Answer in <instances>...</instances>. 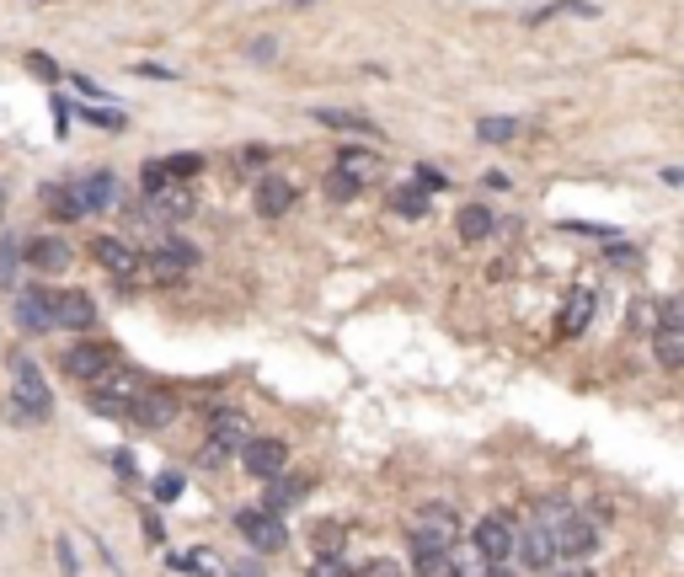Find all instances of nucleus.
I'll use <instances>...</instances> for the list:
<instances>
[{
  "label": "nucleus",
  "instance_id": "1",
  "mask_svg": "<svg viewBox=\"0 0 684 577\" xmlns=\"http://www.w3.org/2000/svg\"><path fill=\"white\" fill-rule=\"evenodd\" d=\"M49 412H54V396H49V385H43L38 364L17 358V380H11V396H6V423L33 428V423H49Z\"/></svg>",
  "mask_w": 684,
  "mask_h": 577
},
{
  "label": "nucleus",
  "instance_id": "2",
  "mask_svg": "<svg viewBox=\"0 0 684 577\" xmlns=\"http://www.w3.org/2000/svg\"><path fill=\"white\" fill-rule=\"evenodd\" d=\"M139 391H145V380H139L134 369H107L97 374V380H86V401H91V412L107 417V423H123L129 417V407L139 401Z\"/></svg>",
  "mask_w": 684,
  "mask_h": 577
},
{
  "label": "nucleus",
  "instance_id": "3",
  "mask_svg": "<svg viewBox=\"0 0 684 577\" xmlns=\"http://www.w3.org/2000/svg\"><path fill=\"white\" fill-rule=\"evenodd\" d=\"M198 268V252L188 241H161V246H150V252H139V268H134V284H155V289H166V284H177V278H188Z\"/></svg>",
  "mask_w": 684,
  "mask_h": 577
},
{
  "label": "nucleus",
  "instance_id": "4",
  "mask_svg": "<svg viewBox=\"0 0 684 577\" xmlns=\"http://www.w3.org/2000/svg\"><path fill=\"white\" fill-rule=\"evenodd\" d=\"M460 545V519L449 503H428L412 524V551H455Z\"/></svg>",
  "mask_w": 684,
  "mask_h": 577
},
{
  "label": "nucleus",
  "instance_id": "5",
  "mask_svg": "<svg viewBox=\"0 0 684 577\" xmlns=\"http://www.w3.org/2000/svg\"><path fill=\"white\" fill-rule=\"evenodd\" d=\"M551 545L562 561H583L599 551V519H588V513H562V519L551 524Z\"/></svg>",
  "mask_w": 684,
  "mask_h": 577
},
{
  "label": "nucleus",
  "instance_id": "6",
  "mask_svg": "<svg viewBox=\"0 0 684 577\" xmlns=\"http://www.w3.org/2000/svg\"><path fill=\"white\" fill-rule=\"evenodd\" d=\"M652 353H658V364L668 374L684 369V316H679V300H663L658 305V321H652Z\"/></svg>",
  "mask_w": 684,
  "mask_h": 577
},
{
  "label": "nucleus",
  "instance_id": "7",
  "mask_svg": "<svg viewBox=\"0 0 684 577\" xmlns=\"http://www.w3.org/2000/svg\"><path fill=\"white\" fill-rule=\"evenodd\" d=\"M59 369L70 374V380H97V374H107V369H118V348L113 342H75V348H65V358H59Z\"/></svg>",
  "mask_w": 684,
  "mask_h": 577
},
{
  "label": "nucleus",
  "instance_id": "8",
  "mask_svg": "<svg viewBox=\"0 0 684 577\" xmlns=\"http://www.w3.org/2000/svg\"><path fill=\"white\" fill-rule=\"evenodd\" d=\"M49 321L65 332H91L97 326V300L86 289H49Z\"/></svg>",
  "mask_w": 684,
  "mask_h": 577
},
{
  "label": "nucleus",
  "instance_id": "9",
  "mask_svg": "<svg viewBox=\"0 0 684 577\" xmlns=\"http://www.w3.org/2000/svg\"><path fill=\"white\" fill-rule=\"evenodd\" d=\"M241 465H246V476H257V481H273V476H284L289 471V444L284 439H246L241 444Z\"/></svg>",
  "mask_w": 684,
  "mask_h": 577
},
{
  "label": "nucleus",
  "instance_id": "10",
  "mask_svg": "<svg viewBox=\"0 0 684 577\" xmlns=\"http://www.w3.org/2000/svg\"><path fill=\"white\" fill-rule=\"evenodd\" d=\"M236 529L246 535V545H257V551H284V545H289L284 519H278V513H268V508H246V513H236Z\"/></svg>",
  "mask_w": 684,
  "mask_h": 577
},
{
  "label": "nucleus",
  "instance_id": "11",
  "mask_svg": "<svg viewBox=\"0 0 684 577\" xmlns=\"http://www.w3.org/2000/svg\"><path fill=\"white\" fill-rule=\"evenodd\" d=\"M471 545H476V551L492 561V567H503V561H513V524H508V513H487V519L476 524Z\"/></svg>",
  "mask_w": 684,
  "mask_h": 577
},
{
  "label": "nucleus",
  "instance_id": "12",
  "mask_svg": "<svg viewBox=\"0 0 684 577\" xmlns=\"http://www.w3.org/2000/svg\"><path fill=\"white\" fill-rule=\"evenodd\" d=\"M22 262L43 278H59V273H70L75 252H70V241H59V236H38V241L22 246Z\"/></svg>",
  "mask_w": 684,
  "mask_h": 577
},
{
  "label": "nucleus",
  "instance_id": "13",
  "mask_svg": "<svg viewBox=\"0 0 684 577\" xmlns=\"http://www.w3.org/2000/svg\"><path fill=\"white\" fill-rule=\"evenodd\" d=\"M171 417H177V396L171 391H139V401L129 407V417H123V423H134V428H145V433H155V428H166Z\"/></svg>",
  "mask_w": 684,
  "mask_h": 577
},
{
  "label": "nucleus",
  "instance_id": "14",
  "mask_svg": "<svg viewBox=\"0 0 684 577\" xmlns=\"http://www.w3.org/2000/svg\"><path fill=\"white\" fill-rule=\"evenodd\" d=\"M91 257H97V262H102V268L118 278L123 289L134 284V268H139V246H123L118 236H97V241H91Z\"/></svg>",
  "mask_w": 684,
  "mask_h": 577
},
{
  "label": "nucleus",
  "instance_id": "15",
  "mask_svg": "<svg viewBox=\"0 0 684 577\" xmlns=\"http://www.w3.org/2000/svg\"><path fill=\"white\" fill-rule=\"evenodd\" d=\"M70 187H75V204H81L86 214H102V209L118 204V177L113 171H91V177L70 182Z\"/></svg>",
  "mask_w": 684,
  "mask_h": 577
},
{
  "label": "nucleus",
  "instance_id": "16",
  "mask_svg": "<svg viewBox=\"0 0 684 577\" xmlns=\"http://www.w3.org/2000/svg\"><path fill=\"white\" fill-rule=\"evenodd\" d=\"M513 556L524 561L530 572H546L551 561H556V545H551V524H535V529H524V535H513Z\"/></svg>",
  "mask_w": 684,
  "mask_h": 577
},
{
  "label": "nucleus",
  "instance_id": "17",
  "mask_svg": "<svg viewBox=\"0 0 684 577\" xmlns=\"http://www.w3.org/2000/svg\"><path fill=\"white\" fill-rule=\"evenodd\" d=\"M246 439H252V423H246V412L225 407V412H214V417H209V444H214V449L236 455V449H241Z\"/></svg>",
  "mask_w": 684,
  "mask_h": 577
},
{
  "label": "nucleus",
  "instance_id": "18",
  "mask_svg": "<svg viewBox=\"0 0 684 577\" xmlns=\"http://www.w3.org/2000/svg\"><path fill=\"white\" fill-rule=\"evenodd\" d=\"M294 198H300V193H294L289 177H257V187H252V204H257L262 220H278V214H289Z\"/></svg>",
  "mask_w": 684,
  "mask_h": 577
},
{
  "label": "nucleus",
  "instance_id": "19",
  "mask_svg": "<svg viewBox=\"0 0 684 577\" xmlns=\"http://www.w3.org/2000/svg\"><path fill=\"white\" fill-rule=\"evenodd\" d=\"M594 310H599L594 289H572L567 305H562V316H556V332H562V337H583L588 321H594Z\"/></svg>",
  "mask_w": 684,
  "mask_h": 577
},
{
  "label": "nucleus",
  "instance_id": "20",
  "mask_svg": "<svg viewBox=\"0 0 684 577\" xmlns=\"http://www.w3.org/2000/svg\"><path fill=\"white\" fill-rule=\"evenodd\" d=\"M17 321H22V332H49V289L33 284V289H17Z\"/></svg>",
  "mask_w": 684,
  "mask_h": 577
},
{
  "label": "nucleus",
  "instance_id": "21",
  "mask_svg": "<svg viewBox=\"0 0 684 577\" xmlns=\"http://www.w3.org/2000/svg\"><path fill=\"white\" fill-rule=\"evenodd\" d=\"M332 171H342V177H353L359 187H369V182H375L380 171H385V161H380L375 150H359V145H348V150L337 155V166H332Z\"/></svg>",
  "mask_w": 684,
  "mask_h": 577
},
{
  "label": "nucleus",
  "instance_id": "22",
  "mask_svg": "<svg viewBox=\"0 0 684 577\" xmlns=\"http://www.w3.org/2000/svg\"><path fill=\"white\" fill-rule=\"evenodd\" d=\"M556 17H578V22H594V17H599V6H594V0H551V6L530 11V27H540V22H556Z\"/></svg>",
  "mask_w": 684,
  "mask_h": 577
},
{
  "label": "nucleus",
  "instance_id": "23",
  "mask_svg": "<svg viewBox=\"0 0 684 577\" xmlns=\"http://www.w3.org/2000/svg\"><path fill=\"white\" fill-rule=\"evenodd\" d=\"M43 204H49L54 220H86V209L75 204V187H65V182H49V187H43Z\"/></svg>",
  "mask_w": 684,
  "mask_h": 577
},
{
  "label": "nucleus",
  "instance_id": "24",
  "mask_svg": "<svg viewBox=\"0 0 684 577\" xmlns=\"http://www.w3.org/2000/svg\"><path fill=\"white\" fill-rule=\"evenodd\" d=\"M455 230H460V241H487L492 236V209L487 204H465Z\"/></svg>",
  "mask_w": 684,
  "mask_h": 577
},
{
  "label": "nucleus",
  "instance_id": "25",
  "mask_svg": "<svg viewBox=\"0 0 684 577\" xmlns=\"http://www.w3.org/2000/svg\"><path fill=\"white\" fill-rule=\"evenodd\" d=\"M391 209L401 214V220H423V214L433 209V204H428V187H417V182L396 187V193H391Z\"/></svg>",
  "mask_w": 684,
  "mask_h": 577
},
{
  "label": "nucleus",
  "instance_id": "26",
  "mask_svg": "<svg viewBox=\"0 0 684 577\" xmlns=\"http://www.w3.org/2000/svg\"><path fill=\"white\" fill-rule=\"evenodd\" d=\"M519 134H524L519 118H481V123H476V139H481V145H508V139H519Z\"/></svg>",
  "mask_w": 684,
  "mask_h": 577
},
{
  "label": "nucleus",
  "instance_id": "27",
  "mask_svg": "<svg viewBox=\"0 0 684 577\" xmlns=\"http://www.w3.org/2000/svg\"><path fill=\"white\" fill-rule=\"evenodd\" d=\"M17 262H22V241L0 236V289L6 294H17Z\"/></svg>",
  "mask_w": 684,
  "mask_h": 577
},
{
  "label": "nucleus",
  "instance_id": "28",
  "mask_svg": "<svg viewBox=\"0 0 684 577\" xmlns=\"http://www.w3.org/2000/svg\"><path fill=\"white\" fill-rule=\"evenodd\" d=\"M316 123H326V129H348V134H369V118L364 113H342V107H316L310 113Z\"/></svg>",
  "mask_w": 684,
  "mask_h": 577
},
{
  "label": "nucleus",
  "instance_id": "29",
  "mask_svg": "<svg viewBox=\"0 0 684 577\" xmlns=\"http://www.w3.org/2000/svg\"><path fill=\"white\" fill-rule=\"evenodd\" d=\"M305 497V481H289V476H273V487H268V513H284L294 508Z\"/></svg>",
  "mask_w": 684,
  "mask_h": 577
},
{
  "label": "nucleus",
  "instance_id": "30",
  "mask_svg": "<svg viewBox=\"0 0 684 577\" xmlns=\"http://www.w3.org/2000/svg\"><path fill=\"white\" fill-rule=\"evenodd\" d=\"M455 577H503V567H492V561L481 556L476 545H465L460 561H455Z\"/></svg>",
  "mask_w": 684,
  "mask_h": 577
},
{
  "label": "nucleus",
  "instance_id": "31",
  "mask_svg": "<svg viewBox=\"0 0 684 577\" xmlns=\"http://www.w3.org/2000/svg\"><path fill=\"white\" fill-rule=\"evenodd\" d=\"M412 561H417V577H455L449 551H412Z\"/></svg>",
  "mask_w": 684,
  "mask_h": 577
},
{
  "label": "nucleus",
  "instance_id": "32",
  "mask_svg": "<svg viewBox=\"0 0 684 577\" xmlns=\"http://www.w3.org/2000/svg\"><path fill=\"white\" fill-rule=\"evenodd\" d=\"M166 177L171 182H182V177H198V171H204V155H193V150H182V155H166Z\"/></svg>",
  "mask_w": 684,
  "mask_h": 577
},
{
  "label": "nucleus",
  "instance_id": "33",
  "mask_svg": "<svg viewBox=\"0 0 684 577\" xmlns=\"http://www.w3.org/2000/svg\"><path fill=\"white\" fill-rule=\"evenodd\" d=\"M182 487H188V476H182V471H161V476L150 481L155 503H177V497H182Z\"/></svg>",
  "mask_w": 684,
  "mask_h": 577
},
{
  "label": "nucleus",
  "instance_id": "34",
  "mask_svg": "<svg viewBox=\"0 0 684 577\" xmlns=\"http://www.w3.org/2000/svg\"><path fill=\"white\" fill-rule=\"evenodd\" d=\"M81 118L91 123V129H107V134H118L123 123H129V118L118 113V107H86V102H81Z\"/></svg>",
  "mask_w": 684,
  "mask_h": 577
},
{
  "label": "nucleus",
  "instance_id": "35",
  "mask_svg": "<svg viewBox=\"0 0 684 577\" xmlns=\"http://www.w3.org/2000/svg\"><path fill=\"white\" fill-rule=\"evenodd\" d=\"M359 193H364V187L353 182V177H342V171H332V177H326V198H332V204H353Z\"/></svg>",
  "mask_w": 684,
  "mask_h": 577
},
{
  "label": "nucleus",
  "instance_id": "36",
  "mask_svg": "<svg viewBox=\"0 0 684 577\" xmlns=\"http://www.w3.org/2000/svg\"><path fill=\"white\" fill-rule=\"evenodd\" d=\"M54 561H59V577H81V561H75L70 535H59V540H54Z\"/></svg>",
  "mask_w": 684,
  "mask_h": 577
},
{
  "label": "nucleus",
  "instance_id": "37",
  "mask_svg": "<svg viewBox=\"0 0 684 577\" xmlns=\"http://www.w3.org/2000/svg\"><path fill=\"white\" fill-rule=\"evenodd\" d=\"M562 230H572V236H594V241H620L615 225H594V220H567Z\"/></svg>",
  "mask_w": 684,
  "mask_h": 577
},
{
  "label": "nucleus",
  "instance_id": "38",
  "mask_svg": "<svg viewBox=\"0 0 684 577\" xmlns=\"http://www.w3.org/2000/svg\"><path fill=\"white\" fill-rule=\"evenodd\" d=\"M310 577H348V561H342L337 551H326L316 567H310Z\"/></svg>",
  "mask_w": 684,
  "mask_h": 577
},
{
  "label": "nucleus",
  "instance_id": "39",
  "mask_svg": "<svg viewBox=\"0 0 684 577\" xmlns=\"http://www.w3.org/2000/svg\"><path fill=\"white\" fill-rule=\"evenodd\" d=\"M171 177H166V166L161 161H145V171H139V187H145V198L155 193V187H166Z\"/></svg>",
  "mask_w": 684,
  "mask_h": 577
},
{
  "label": "nucleus",
  "instance_id": "40",
  "mask_svg": "<svg viewBox=\"0 0 684 577\" xmlns=\"http://www.w3.org/2000/svg\"><path fill=\"white\" fill-rule=\"evenodd\" d=\"M348 577H401L396 561H364V567H348Z\"/></svg>",
  "mask_w": 684,
  "mask_h": 577
},
{
  "label": "nucleus",
  "instance_id": "41",
  "mask_svg": "<svg viewBox=\"0 0 684 577\" xmlns=\"http://www.w3.org/2000/svg\"><path fill=\"white\" fill-rule=\"evenodd\" d=\"M27 70H33V75H43V81H59V65H54L49 54H27Z\"/></svg>",
  "mask_w": 684,
  "mask_h": 577
},
{
  "label": "nucleus",
  "instance_id": "42",
  "mask_svg": "<svg viewBox=\"0 0 684 577\" xmlns=\"http://www.w3.org/2000/svg\"><path fill=\"white\" fill-rule=\"evenodd\" d=\"M113 471H118V476H129V481L139 476V465H134V455H129V449H118V455H113Z\"/></svg>",
  "mask_w": 684,
  "mask_h": 577
},
{
  "label": "nucleus",
  "instance_id": "43",
  "mask_svg": "<svg viewBox=\"0 0 684 577\" xmlns=\"http://www.w3.org/2000/svg\"><path fill=\"white\" fill-rule=\"evenodd\" d=\"M129 75H145V81H171V70H161V65H134Z\"/></svg>",
  "mask_w": 684,
  "mask_h": 577
},
{
  "label": "nucleus",
  "instance_id": "44",
  "mask_svg": "<svg viewBox=\"0 0 684 577\" xmlns=\"http://www.w3.org/2000/svg\"><path fill=\"white\" fill-rule=\"evenodd\" d=\"M145 535H150V545H166V535H161V519H155V513H145Z\"/></svg>",
  "mask_w": 684,
  "mask_h": 577
},
{
  "label": "nucleus",
  "instance_id": "45",
  "mask_svg": "<svg viewBox=\"0 0 684 577\" xmlns=\"http://www.w3.org/2000/svg\"><path fill=\"white\" fill-rule=\"evenodd\" d=\"M230 577H262V567H257L252 556H246V561H236V567H230Z\"/></svg>",
  "mask_w": 684,
  "mask_h": 577
},
{
  "label": "nucleus",
  "instance_id": "46",
  "mask_svg": "<svg viewBox=\"0 0 684 577\" xmlns=\"http://www.w3.org/2000/svg\"><path fill=\"white\" fill-rule=\"evenodd\" d=\"M652 321H658V310H652V305H636V326H642V332H652Z\"/></svg>",
  "mask_w": 684,
  "mask_h": 577
},
{
  "label": "nucleus",
  "instance_id": "47",
  "mask_svg": "<svg viewBox=\"0 0 684 577\" xmlns=\"http://www.w3.org/2000/svg\"><path fill=\"white\" fill-rule=\"evenodd\" d=\"M262 161H268V150H262V145L257 150H241V166H262Z\"/></svg>",
  "mask_w": 684,
  "mask_h": 577
},
{
  "label": "nucleus",
  "instance_id": "48",
  "mask_svg": "<svg viewBox=\"0 0 684 577\" xmlns=\"http://www.w3.org/2000/svg\"><path fill=\"white\" fill-rule=\"evenodd\" d=\"M0 214H6V187H0Z\"/></svg>",
  "mask_w": 684,
  "mask_h": 577
},
{
  "label": "nucleus",
  "instance_id": "49",
  "mask_svg": "<svg viewBox=\"0 0 684 577\" xmlns=\"http://www.w3.org/2000/svg\"><path fill=\"white\" fill-rule=\"evenodd\" d=\"M567 577H588V572H567Z\"/></svg>",
  "mask_w": 684,
  "mask_h": 577
}]
</instances>
